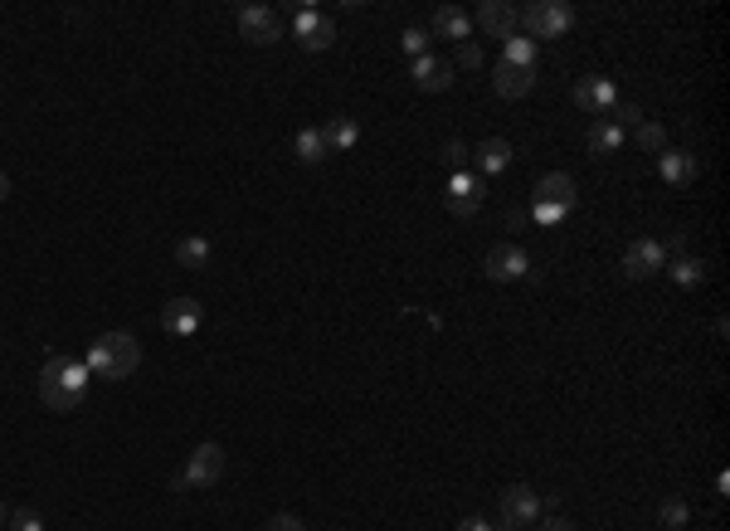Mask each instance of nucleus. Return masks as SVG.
Returning <instances> with one entry per match:
<instances>
[{
  "label": "nucleus",
  "instance_id": "f257e3e1",
  "mask_svg": "<svg viewBox=\"0 0 730 531\" xmlns=\"http://www.w3.org/2000/svg\"><path fill=\"white\" fill-rule=\"evenodd\" d=\"M88 380H93L88 361H78V356H49L39 366V400L54 415H69V410H78L88 400Z\"/></svg>",
  "mask_w": 730,
  "mask_h": 531
},
{
  "label": "nucleus",
  "instance_id": "f03ea898",
  "mask_svg": "<svg viewBox=\"0 0 730 531\" xmlns=\"http://www.w3.org/2000/svg\"><path fill=\"white\" fill-rule=\"evenodd\" d=\"M88 371L103 380H127L137 376V366H142V346H137V337L132 332H103V337H93V346H88Z\"/></svg>",
  "mask_w": 730,
  "mask_h": 531
},
{
  "label": "nucleus",
  "instance_id": "7ed1b4c3",
  "mask_svg": "<svg viewBox=\"0 0 730 531\" xmlns=\"http://www.w3.org/2000/svg\"><path fill=\"white\" fill-rule=\"evenodd\" d=\"M521 25H526V35L536 39H560L575 30V5H565V0H536V5H526L521 10Z\"/></svg>",
  "mask_w": 730,
  "mask_h": 531
},
{
  "label": "nucleus",
  "instance_id": "20e7f679",
  "mask_svg": "<svg viewBox=\"0 0 730 531\" xmlns=\"http://www.w3.org/2000/svg\"><path fill=\"white\" fill-rule=\"evenodd\" d=\"M288 30H292V39H297L307 54H327L331 44H336V25H331L327 10H317V5H297Z\"/></svg>",
  "mask_w": 730,
  "mask_h": 531
},
{
  "label": "nucleus",
  "instance_id": "39448f33",
  "mask_svg": "<svg viewBox=\"0 0 730 531\" xmlns=\"http://www.w3.org/2000/svg\"><path fill=\"white\" fill-rule=\"evenodd\" d=\"M482 200H487V181H482L477 171H453V176H448V186H443V210H448L453 220H473L477 210H482Z\"/></svg>",
  "mask_w": 730,
  "mask_h": 531
},
{
  "label": "nucleus",
  "instance_id": "423d86ee",
  "mask_svg": "<svg viewBox=\"0 0 730 531\" xmlns=\"http://www.w3.org/2000/svg\"><path fill=\"white\" fill-rule=\"evenodd\" d=\"M623 278H633V283H648V278H657L662 268H667V244L662 239H653V234H643V239H633L628 249H623Z\"/></svg>",
  "mask_w": 730,
  "mask_h": 531
},
{
  "label": "nucleus",
  "instance_id": "0eeeda50",
  "mask_svg": "<svg viewBox=\"0 0 730 531\" xmlns=\"http://www.w3.org/2000/svg\"><path fill=\"white\" fill-rule=\"evenodd\" d=\"M224 449L219 444H195V454H190V463H185V473L171 483L176 493H185V488H215L219 478H224Z\"/></svg>",
  "mask_w": 730,
  "mask_h": 531
},
{
  "label": "nucleus",
  "instance_id": "6e6552de",
  "mask_svg": "<svg viewBox=\"0 0 730 531\" xmlns=\"http://www.w3.org/2000/svg\"><path fill=\"white\" fill-rule=\"evenodd\" d=\"M546 512H541V493L536 488H526V483H511L507 493H502V527L511 531H531L541 522Z\"/></svg>",
  "mask_w": 730,
  "mask_h": 531
},
{
  "label": "nucleus",
  "instance_id": "1a4fd4ad",
  "mask_svg": "<svg viewBox=\"0 0 730 531\" xmlns=\"http://www.w3.org/2000/svg\"><path fill=\"white\" fill-rule=\"evenodd\" d=\"M482 273L492 278V283H521L526 273H531V254L521 249V244H492L487 249V259H482Z\"/></svg>",
  "mask_w": 730,
  "mask_h": 531
},
{
  "label": "nucleus",
  "instance_id": "9d476101",
  "mask_svg": "<svg viewBox=\"0 0 730 531\" xmlns=\"http://www.w3.org/2000/svg\"><path fill=\"white\" fill-rule=\"evenodd\" d=\"M234 25H239V35L249 39V44H273V39L283 35L278 10H273V5H258V0H249V5L234 10Z\"/></svg>",
  "mask_w": 730,
  "mask_h": 531
},
{
  "label": "nucleus",
  "instance_id": "9b49d317",
  "mask_svg": "<svg viewBox=\"0 0 730 531\" xmlns=\"http://www.w3.org/2000/svg\"><path fill=\"white\" fill-rule=\"evenodd\" d=\"M575 103H580L584 113H614L623 98H619V83L604 74H584L580 83H575Z\"/></svg>",
  "mask_w": 730,
  "mask_h": 531
},
{
  "label": "nucleus",
  "instance_id": "f8f14e48",
  "mask_svg": "<svg viewBox=\"0 0 730 531\" xmlns=\"http://www.w3.org/2000/svg\"><path fill=\"white\" fill-rule=\"evenodd\" d=\"M161 327L171 337H195L205 327V307L195 303V298H171V303L161 307Z\"/></svg>",
  "mask_w": 730,
  "mask_h": 531
},
{
  "label": "nucleus",
  "instance_id": "ddd939ff",
  "mask_svg": "<svg viewBox=\"0 0 730 531\" xmlns=\"http://www.w3.org/2000/svg\"><path fill=\"white\" fill-rule=\"evenodd\" d=\"M657 176L672 190H687L701 176V161L692 152H682V147H667V152H657Z\"/></svg>",
  "mask_w": 730,
  "mask_h": 531
},
{
  "label": "nucleus",
  "instance_id": "4468645a",
  "mask_svg": "<svg viewBox=\"0 0 730 531\" xmlns=\"http://www.w3.org/2000/svg\"><path fill=\"white\" fill-rule=\"evenodd\" d=\"M575 200H580V186H575L570 171H546L536 181V190H531V205H565V210H575Z\"/></svg>",
  "mask_w": 730,
  "mask_h": 531
},
{
  "label": "nucleus",
  "instance_id": "2eb2a0df",
  "mask_svg": "<svg viewBox=\"0 0 730 531\" xmlns=\"http://www.w3.org/2000/svg\"><path fill=\"white\" fill-rule=\"evenodd\" d=\"M409 78H414V88H424V93H448V88H453V64H448V59H434V54H419V59H409Z\"/></svg>",
  "mask_w": 730,
  "mask_h": 531
},
{
  "label": "nucleus",
  "instance_id": "dca6fc26",
  "mask_svg": "<svg viewBox=\"0 0 730 531\" xmlns=\"http://www.w3.org/2000/svg\"><path fill=\"white\" fill-rule=\"evenodd\" d=\"M473 25H482L487 35H497V39H511L516 35V25H521V10L507 5V0H482L477 15H473Z\"/></svg>",
  "mask_w": 730,
  "mask_h": 531
},
{
  "label": "nucleus",
  "instance_id": "f3484780",
  "mask_svg": "<svg viewBox=\"0 0 730 531\" xmlns=\"http://www.w3.org/2000/svg\"><path fill=\"white\" fill-rule=\"evenodd\" d=\"M468 10H458V5H438L434 20H429V39H453V44H463L468 39Z\"/></svg>",
  "mask_w": 730,
  "mask_h": 531
},
{
  "label": "nucleus",
  "instance_id": "a211bd4d",
  "mask_svg": "<svg viewBox=\"0 0 730 531\" xmlns=\"http://www.w3.org/2000/svg\"><path fill=\"white\" fill-rule=\"evenodd\" d=\"M511 166V142L507 137H487V142H477V176L487 181V176H502Z\"/></svg>",
  "mask_w": 730,
  "mask_h": 531
},
{
  "label": "nucleus",
  "instance_id": "6ab92c4d",
  "mask_svg": "<svg viewBox=\"0 0 730 531\" xmlns=\"http://www.w3.org/2000/svg\"><path fill=\"white\" fill-rule=\"evenodd\" d=\"M492 88H497L502 98H526V93L536 88V69H511V64H497V69H492Z\"/></svg>",
  "mask_w": 730,
  "mask_h": 531
},
{
  "label": "nucleus",
  "instance_id": "aec40b11",
  "mask_svg": "<svg viewBox=\"0 0 730 531\" xmlns=\"http://www.w3.org/2000/svg\"><path fill=\"white\" fill-rule=\"evenodd\" d=\"M292 152H297L302 166H322L331 156V147H327V137H322V127H302V132L292 137Z\"/></svg>",
  "mask_w": 730,
  "mask_h": 531
},
{
  "label": "nucleus",
  "instance_id": "412c9836",
  "mask_svg": "<svg viewBox=\"0 0 730 531\" xmlns=\"http://www.w3.org/2000/svg\"><path fill=\"white\" fill-rule=\"evenodd\" d=\"M536 54H541V44L531 35H511L502 39V59L497 64H511V69H536Z\"/></svg>",
  "mask_w": 730,
  "mask_h": 531
},
{
  "label": "nucleus",
  "instance_id": "4be33fe9",
  "mask_svg": "<svg viewBox=\"0 0 730 531\" xmlns=\"http://www.w3.org/2000/svg\"><path fill=\"white\" fill-rule=\"evenodd\" d=\"M667 273H672V283L682 288V293H692L706 283V264L696 259V254H677V259H667Z\"/></svg>",
  "mask_w": 730,
  "mask_h": 531
},
{
  "label": "nucleus",
  "instance_id": "5701e85b",
  "mask_svg": "<svg viewBox=\"0 0 730 531\" xmlns=\"http://www.w3.org/2000/svg\"><path fill=\"white\" fill-rule=\"evenodd\" d=\"M322 137H327L331 152H351V147L361 142V127H356V122H351L346 113H336V117L327 122V127H322Z\"/></svg>",
  "mask_w": 730,
  "mask_h": 531
},
{
  "label": "nucleus",
  "instance_id": "b1692460",
  "mask_svg": "<svg viewBox=\"0 0 730 531\" xmlns=\"http://www.w3.org/2000/svg\"><path fill=\"white\" fill-rule=\"evenodd\" d=\"M584 142H589V152L594 156H609V152H619L623 142H628V132H623L619 122H594Z\"/></svg>",
  "mask_w": 730,
  "mask_h": 531
},
{
  "label": "nucleus",
  "instance_id": "393cba45",
  "mask_svg": "<svg viewBox=\"0 0 730 531\" xmlns=\"http://www.w3.org/2000/svg\"><path fill=\"white\" fill-rule=\"evenodd\" d=\"M210 254H215V249H210L205 234H185L181 244H176V264L181 268H210Z\"/></svg>",
  "mask_w": 730,
  "mask_h": 531
},
{
  "label": "nucleus",
  "instance_id": "a878e982",
  "mask_svg": "<svg viewBox=\"0 0 730 531\" xmlns=\"http://www.w3.org/2000/svg\"><path fill=\"white\" fill-rule=\"evenodd\" d=\"M633 142H638L648 156L667 152V127H662V122H638V127H633Z\"/></svg>",
  "mask_w": 730,
  "mask_h": 531
},
{
  "label": "nucleus",
  "instance_id": "bb28decb",
  "mask_svg": "<svg viewBox=\"0 0 730 531\" xmlns=\"http://www.w3.org/2000/svg\"><path fill=\"white\" fill-rule=\"evenodd\" d=\"M657 517H662V527L682 531V527H687V517H692V512H687V502H682V497H662V507H657Z\"/></svg>",
  "mask_w": 730,
  "mask_h": 531
},
{
  "label": "nucleus",
  "instance_id": "cd10ccee",
  "mask_svg": "<svg viewBox=\"0 0 730 531\" xmlns=\"http://www.w3.org/2000/svg\"><path fill=\"white\" fill-rule=\"evenodd\" d=\"M526 215H531V225H541V229H560L565 220H570V210H565V205H531Z\"/></svg>",
  "mask_w": 730,
  "mask_h": 531
},
{
  "label": "nucleus",
  "instance_id": "c85d7f7f",
  "mask_svg": "<svg viewBox=\"0 0 730 531\" xmlns=\"http://www.w3.org/2000/svg\"><path fill=\"white\" fill-rule=\"evenodd\" d=\"M400 49L409 54V59H419V54H429V30L424 25H409L400 35Z\"/></svg>",
  "mask_w": 730,
  "mask_h": 531
},
{
  "label": "nucleus",
  "instance_id": "c756f323",
  "mask_svg": "<svg viewBox=\"0 0 730 531\" xmlns=\"http://www.w3.org/2000/svg\"><path fill=\"white\" fill-rule=\"evenodd\" d=\"M10 531H44V517H39L35 507H15L10 512Z\"/></svg>",
  "mask_w": 730,
  "mask_h": 531
},
{
  "label": "nucleus",
  "instance_id": "7c9ffc66",
  "mask_svg": "<svg viewBox=\"0 0 730 531\" xmlns=\"http://www.w3.org/2000/svg\"><path fill=\"white\" fill-rule=\"evenodd\" d=\"M443 161H448L453 171H468V142H458V137H448V142H443Z\"/></svg>",
  "mask_w": 730,
  "mask_h": 531
},
{
  "label": "nucleus",
  "instance_id": "2f4dec72",
  "mask_svg": "<svg viewBox=\"0 0 730 531\" xmlns=\"http://www.w3.org/2000/svg\"><path fill=\"white\" fill-rule=\"evenodd\" d=\"M453 64H458V69H468V74H473L477 64H482V49H477L473 39H463V44H458V54H453Z\"/></svg>",
  "mask_w": 730,
  "mask_h": 531
},
{
  "label": "nucleus",
  "instance_id": "473e14b6",
  "mask_svg": "<svg viewBox=\"0 0 730 531\" xmlns=\"http://www.w3.org/2000/svg\"><path fill=\"white\" fill-rule=\"evenodd\" d=\"M614 122H619L623 132H628V127H638V122H648V117H643V108H638V103H619V108H614Z\"/></svg>",
  "mask_w": 730,
  "mask_h": 531
},
{
  "label": "nucleus",
  "instance_id": "72a5a7b5",
  "mask_svg": "<svg viewBox=\"0 0 730 531\" xmlns=\"http://www.w3.org/2000/svg\"><path fill=\"white\" fill-rule=\"evenodd\" d=\"M268 531H307V522H302V517H292V512H278V517L268 522Z\"/></svg>",
  "mask_w": 730,
  "mask_h": 531
},
{
  "label": "nucleus",
  "instance_id": "f704fd0d",
  "mask_svg": "<svg viewBox=\"0 0 730 531\" xmlns=\"http://www.w3.org/2000/svg\"><path fill=\"white\" fill-rule=\"evenodd\" d=\"M458 531H492V527H487V517H463Z\"/></svg>",
  "mask_w": 730,
  "mask_h": 531
},
{
  "label": "nucleus",
  "instance_id": "c9c22d12",
  "mask_svg": "<svg viewBox=\"0 0 730 531\" xmlns=\"http://www.w3.org/2000/svg\"><path fill=\"white\" fill-rule=\"evenodd\" d=\"M536 527H541V531H575L565 517H546V522H536Z\"/></svg>",
  "mask_w": 730,
  "mask_h": 531
},
{
  "label": "nucleus",
  "instance_id": "e433bc0d",
  "mask_svg": "<svg viewBox=\"0 0 730 531\" xmlns=\"http://www.w3.org/2000/svg\"><path fill=\"white\" fill-rule=\"evenodd\" d=\"M521 225H531V215L526 210H507V229H521Z\"/></svg>",
  "mask_w": 730,
  "mask_h": 531
},
{
  "label": "nucleus",
  "instance_id": "4c0bfd02",
  "mask_svg": "<svg viewBox=\"0 0 730 531\" xmlns=\"http://www.w3.org/2000/svg\"><path fill=\"white\" fill-rule=\"evenodd\" d=\"M10 527V507H5V502H0V531Z\"/></svg>",
  "mask_w": 730,
  "mask_h": 531
},
{
  "label": "nucleus",
  "instance_id": "58836bf2",
  "mask_svg": "<svg viewBox=\"0 0 730 531\" xmlns=\"http://www.w3.org/2000/svg\"><path fill=\"white\" fill-rule=\"evenodd\" d=\"M5 195H10V176L0 171V200H5Z\"/></svg>",
  "mask_w": 730,
  "mask_h": 531
},
{
  "label": "nucleus",
  "instance_id": "ea45409f",
  "mask_svg": "<svg viewBox=\"0 0 730 531\" xmlns=\"http://www.w3.org/2000/svg\"><path fill=\"white\" fill-rule=\"evenodd\" d=\"M502 531H511V527H502Z\"/></svg>",
  "mask_w": 730,
  "mask_h": 531
}]
</instances>
